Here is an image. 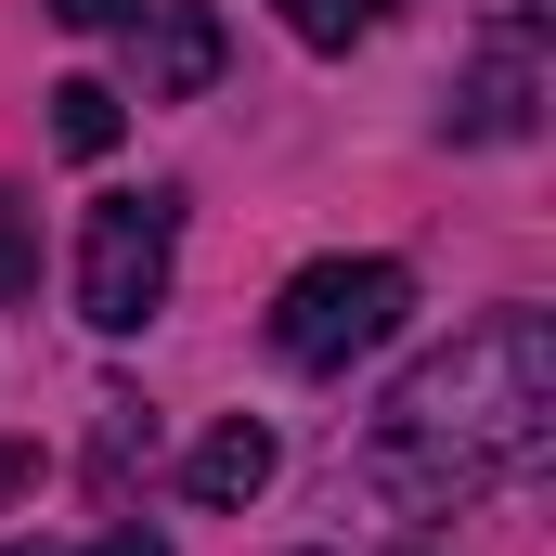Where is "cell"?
Returning a JSON list of instances; mask_svg holds the SVG:
<instances>
[{
    "label": "cell",
    "instance_id": "cell-5",
    "mask_svg": "<svg viewBox=\"0 0 556 556\" xmlns=\"http://www.w3.org/2000/svg\"><path fill=\"white\" fill-rule=\"evenodd\" d=\"M531 117H544V78H531V13H518V26H505V52L453 91V142H518Z\"/></svg>",
    "mask_w": 556,
    "mask_h": 556
},
{
    "label": "cell",
    "instance_id": "cell-12",
    "mask_svg": "<svg viewBox=\"0 0 556 556\" xmlns=\"http://www.w3.org/2000/svg\"><path fill=\"white\" fill-rule=\"evenodd\" d=\"M91 556H168V544H155V531H104Z\"/></svg>",
    "mask_w": 556,
    "mask_h": 556
},
{
    "label": "cell",
    "instance_id": "cell-1",
    "mask_svg": "<svg viewBox=\"0 0 556 556\" xmlns=\"http://www.w3.org/2000/svg\"><path fill=\"white\" fill-rule=\"evenodd\" d=\"M544 440H556V324L544 311H492L376 402L350 479L376 505H402V518H453V505H492L505 479H531Z\"/></svg>",
    "mask_w": 556,
    "mask_h": 556
},
{
    "label": "cell",
    "instance_id": "cell-13",
    "mask_svg": "<svg viewBox=\"0 0 556 556\" xmlns=\"http://www.w3.org/2000/svg\"><path fill=\"white\" fill-rule=\"evenodd\" d=\"M0 556H26V544H0Z\"/></svg>",
    "mask_w": 556,
    "mask_h": 556
},
{
    "label": "cell",
    "instance_id": "cell-11",
    "mask_svg": "<svg viewBox=\"0 0 556 556\" xmlns=\"http://www.w3.org/2000/svg\"><path fill=\"white\" fill-rule=\"evenodd\" d=\"M13 492H39V453H0V505H13Z\"/></svg>",
    "mask_w": 556,
    "mask_h": 556
},
{
    "label": "cell",
    "instance_id": "cell-3",
    "mask_svg": "<svg viewBox=\"0 0 556 556\" xmlns=\"http://www.w3.org/2000/svg\"><path fill=\"white\" fill-rule=\"evenodd\" d=\"M168 247H181V194H104L78 220V311L104 337H142L168 298Z\"/></svg>",
    "mask_w": 556,
    "mask_h": 556
},
{
    "label": "cell",
    "instance_id": "cell-7",
    "mask_svg": "<svg viewBox=\"0 0 556 556\" xmlns=\"http://www.w3.org/2000/svg\"><path fill=\"white\" fill-rule=\"evenodd\" d=\"M117 130H130V104H117L104 78H65V91H52V142H65V155H117Z\"/></svg>",
    "mask_w": 556,
    "mask_h": 556
},
{
    "label": "cell",
    "instance_id": "cell-6",
    "mask_svg": "<svg viewBox=\"0 0 556 556\" xmlns=\"http://www.w3.org/2000/svg\"><path fill=\"white\" fill-rule=\"evenodd\" d=\"M273 427L260 415H233V427H207V440H194V466H181V492H194V505H260V492H273Z\"/></svg>",
    "mask_w": 556,
    "mask_h": 556
},
{
    "label": "cell",
    "instance_id": "cell-2",
    "mask_svg": "<svg viewBox=\"0 0 556 556\" xmlns=\"http://www.w3.org/2000/svg\"><path fill=\"white\" fill-rule=\"evenodd\" d=\"M415 311V273L402 260H311V273L273 298V363L298 376H350L363 350H389Z\"/></svg>",
    "mask_w": 556,
    "mask_h": 556
},
{
    "label": "cell",
    "instance_id": "cell-10",
    "mask_svg": "<svg viewBox=\"0 0 556 556\" xmlns=\"http://www.w3.org/2000/svg\"><path fill=\"white\" fill-rule=\"evenodd\" d=\"M52 13H65V26H78V39H104V26H117V13H130V0H52Z\"/></svg>",
    "mask_w": 556,
    "mask_h": 556
},
{
    "label": "cell",
    "instance_id": "cell-8",
    "mask_svg": "<svg viewBox=\"0 0 556 556\" xmlns=\"http://www.w3.org/2000/svg\"><path fill=\"white\" fill-rule=\"evenodd\" d=\"M26 298H39V207L0 194V311H26Z\"/></svg>",
    "mask_w": 556,
    "mask_h": 556
},
{
    "label": "cell",
    "instance_id": "cell-4",
    "mask_svg": "<svg viewBox=\"0 0 556 556\" xmlns=\"http://www.w3.org/2000/svg\"><path fill=\"white\" fill-rule=\"evenodd\" d=\"M117 26H130V65H142V104H194V91L220 78V52H233L207 0H130Z\"/></svg>",
    "mask_w": 556,
    "mask_h": 556
},
{
    "label": "cell",
    "instance_id": "cell-9",
    "mask_svg": "<svg viewBox=\"0 0 556 556\" xmlns=\"http://www.w3.org/2000/svg\"><path fill=\"white\" fill-rule=\"evenodd\" d=\"M285 26H298L311 52H350V39L376 26V0H285Z\"/></svg>",
    "mask_w": 556,
    "mask_h": 556
}]
</instances>
